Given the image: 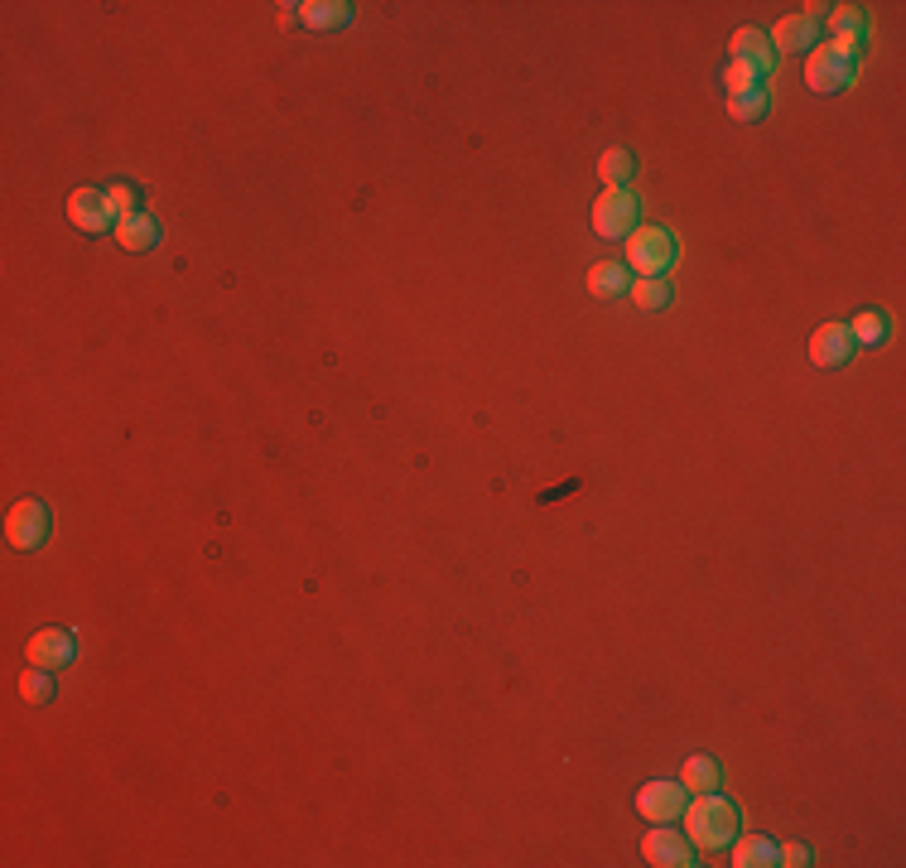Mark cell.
<instances>
[{
    "mask_svg": "<svg viewBox=\"0 0 906 868\" xmlns=\"http://www.w3.org/2000/svg\"><path fill=\"white\" fill-rule=\"evenodd\" d=\"M24 661L44 666V670H63L77 661V637L68 627H39V633L24 642Z\"/></svg>",
    "mask_w": 906,
    "mask_h": 868,
    "instance_id": "obj_7",
    "label": "cell"
},
{
    "mask_svg": "<svg viewBox=\"0 0 906 868\" xmlns=\"http://www.w3.org/2000/svg\"><path fill=\"white\" fill-rule=\"evenodd\" d=\"M728 49H733V63H747V68H757L761 77L777 68V49H771V39L761 34L757 24H743V30L728 39Z\"/></svg>",
    "mask_w": 906,
    "mask_h": 868,
    "instance_id": "obj_11",
    "label": "cell"
},
{
    "mask_svg": "<svg viewBox=\"0 0 906 868\" xmlns=\"http://www.w3.org/2000/svg\"><path fill=\"white\" fill-rule=\"evenodd\" d=\"M632 174H637V155H632V150H622V145L603 150V160H598L603 189H627V179H632Z\"/></svg>",
    "mask_w": 906,
    "mask_h": 868,
    "instance_id": "obj_18",
    "label": "cell"
},
{
    "mask_svg": "<svg viewBox=\"0 0 906 868\" xmlns=\"http://www.w3.org/2000/svg\"><path fill=\"white\" fill-rule=\"evenodd\" d=\"M680 821H685L690 845H700V849H728L733 839H738V830H743V811L733 806L724 792L694 796Z\"/></svg>",
    "mask_w": 906,
    "mask_h": 868,
    "instance_id": "obj_1",
    "label": "cell"
},
{
    "mask_svg": "<svg viewBox=\"0 0 906 868\" xmlns=\"http://www.w3.org/2000/svg\"><path fill=\"white\" fill-rule=\"evenodd\" d=\"M853 68H859V63L849 54H839L834 44H816L806 54V87L824 92V97H830V92H844V87H853Z\"/></svg>",
    "mask_w": 906,
    "mask_h": 868,
    "instance_id": "obj_3",
    "label": "cell"
},
{
    "mask_svg": "<svg viewBox=\"0 0 906 868\" xmlns=\"http://www.w3.org/2000/svg\"><path fill=\"white\" fill-rule=\"evenodd\" d=\"M627 295H632V305L647 309V314H651V309H665V305H671V280H661V275H637Z\"/></svg>",
    "mask_w": 906,
    "mask_h": 868,
    "instance_id": "obj_20",
    "label": "cell"
},
{
    "mask_svg": "<svg viewBox=\"0 0 906 868\" xmlns=\"http://www.w3.org/2000/svg\"><path fill=\"white\" fill-rule=\"evenodd\" d=\"M632 289V275H627L622 261H598L588 266V295L594 299H622Z\"/></svg>",
    "mask_w": 906,
    "mask_h": 868,
    "instance_id": "obj_14",
    "label": "cell"
},
{
    "mask_svg": "<svg viewBox=\"0 0 906 868\" xmlns=\"http://www.w3.org/2000/svg\"><path fill=\"white\" fill-rule=\"evenodd\" d=\"M777 859L786 868H810L816 864V854H810V845H786V849H777Z\"/></svg>",
    "mask_w": 906,
    "mask_h": 868,
    "instance_id": "obj_26",
    "label": "cell"
},
{
    "mask_svg": "<svg viewBox=\"0 0 906 868\" xmlns=\"http://www.w3.org/2000/svg\"><path fill=\"white\" fill-rule=\"evenodd\" d=\"M675 266V236L665 227H637L627 236V271L637 275H665Z\"/></svg>",
    "mask_w": 906,
    "mask_h": 868,
    "instance_id": "obj_2",
    "label": "cell"
},
{
    "mask_svg": "<svg viewBox=\"0 0 906 868\" xmlns=\"http://www.w3.org/2000/svg\"><path fill=\"white\" fill-rule=\"evenodd\" d=\"M348 20H352V6H338V0H305L299 6V24H309V30H338Z\"/></svg>",
    "mask_w": 906,
    "mask_h": 868,
    "instance_id": "obj_19",
    "label": "cell"
},
{
    "mask_svg": "<svg viewBox=\"0 0 906 868\" xmlns=\"http://www.w3.org/2000/svg\"><path fill=\"white\" fill-rule=\"evenodd\" d=\"M733 864L738 868H777L781 859H777V845H771L767 835H743L738 830V839H733Z\"/></svg>",
    "mask_w": 906,
    "mask_h": 868,
    "instance_id": "obj_16",
    "label": "cell"
},
{
    "mask_svg": "<svg viewBox=\"0 0 906 868\" xmlns=\"http://www.w3.org/2000/svg\"><path fill=\"white\" fill-rule=\"evenodd\" d=\"M771 112V92L757 87V92H743V97H728V116L733 121H761Z\"/></svg>",
    "mask_w": 906,
    "mask_h": 868,
    "instance_id": "obj_22",
    "label": "cell"
},
{
    "mask_svg": "<svg viewBox=\"0 0 906 868\" xmlns=\"http://www.w3.org/2000/svg\"><path fill=\"white\" fill-rule=\"evenodd\" d=\"M116 242H121L126 252H154V246H160V222L150 213H130L116 222Z\"/></svg>",
    "mask_w": 906,
    "mask_h": 868,
    "instance_id": "obj_15",
    "label": "cell"
},
{
    "mask_svg": "<svg viewBox=\"0 0 906 868\" xmlns=\"http://www.w3.org/2000/svg\"><path fill=\"white\" fill-rule=\"evenodd\" d=\"M111 203H116V213H121V218H130V213H146V208H140V193H136V183H111Z\"/></svg>",
    "mask_w": 906,
    "mask_h": 868,
    "instance_id": "obj_25",
    "label": "cell"
},
{
    "mask_svg": "<svg viewBox=\"0 0 906 868\" xmlns=\"http://www.w3.org/2000/svg\"><path fill=\"white\" fill-rule=\"evenodd\" d=\"M68 222L77 232H116V222H121V213H116V203H111V193L107 189H73L68 193Z\"/></svg>",
    "mask_w": 906,
    "mask_h": 868,
    "instance_id": "obj_5",
    "label": "cell"
},
{
    "mask_svg": "<svg viewBox=\"0 0 906 868\" xmlns=\"http://www.w3.org/2000/svg\"><path fill=\"white\" fill-rule=\"evenodd\" d=\"M641 854H647V864H655V868H690V864H700V859H694V849H690V835L671 830V825H655V830L641 839Z\"/></svg>",
    "mask_w": 906,
    "mask_h": 868,
    "instance_id": "obj_9",
    "label": "cell"
},
{
    "mask_svg": "<svg viewBox=\"0 0 906 868\" xmlns=\"http://www.w3.org/2000/svg\"><path fill=\"white\" fill-rule=\"evenodd\" d=\"M680 786H685L690 796H704V792H718L724 786V768H718L714 758H690L685 762V772H680Z\"/></svg>",
    "mask_w": 906,
    "mask_h": 868,
    "instance_id": "obj_17",
    "label": "cell"
},
{
    "mask_svg": "<svg viewBox=\"0 0 906 868\" xmlns=\"http://www.w3.org/2000/svg\"><path fill=\"white\" fill-rule=\"evenodd\" d=\"M685 801H690V792L680 782H647L637 792V811H641V821H651V825H671L685 815Z\"/></svg>",
    "mask_w": 906,
    "mask_h": 868,
    "instance_id": "obj_8",
    "label": "cell"
},
{
    "mask_svg": "<svg viewBox=\"0 0 906 868\" xmlns=\"http://www.w3.org/2000/svg\"><path fill=\"white\" fill-rule=\"evenodd\" d=\"M830 30H834L830 44L839 49V54H849L853 63H859V49H863V39H868V15H863V6L830 10Z\"/></svg>",
    "mask_w": 906,
    "mask_h": 868,
    "instance_id": "obj_12",
    "label": "cell"
},
{
    "mask_svg": "<svg viewBox=\"0 0 906 868\" xmlns=\"http://www.w3.org/2000/svg\"><path fill=\"white\" fill-rule=\"evenodd\" d=\"M767 77H761L757 68H747V63H728L724 68V87H728V97H743V92H757Z\"/></svg>",
    "mask_w": 906,
    "mask_h": 868,
    "instance_id": "obj_24",
    "label": "cell"
},
{
    "mask_svg": "<svg viewBox=\"0 0 906 868\" xmlns=\"http://www.w3.org/2000/svg\"><path fill=\"white\" fill-rule=\"evenodd\" d=\"M49 507L39 502V497H24V502L10 507V517H6V541L10 550H20V555H30V550H39L49 541Z\"/></svg>",
    "mask_w": 906,
    "mask_h": 868,
    "instance_id": "obj_4",
    "label": "cell"
},
{
    "mask_svg": "<svg viewBox=\"0 0 906 868\" xmlns=\"http://www.w3.org/2000/svg\"><path fill=\"white\" fill-rule=\"evenodd\" d=\"M54 676H58V670L24 666V676H20V700H24V705H49V700H54Z\"/></svg>",
    "mask_w": 906,
    "mask_h": 868,
    "instance_id": "obj_21",
    "label": "cell"
},
{
    "mask_svg": "<svg viewBox=\"0 0 906 868\" xmlns=\"http://www.w3.org/2000/svg\"><path fill=\"white\" fill-rule=\"evenodd\" d=\"M853 338H849V324H824L816 328V338H810V362L816 367H844L853 358Z\"/></svg>",
    "mask_w": 906,
    "mask_h": 868,
    "instance_id": "obj_13",
    "label": "cell"
},
{
    "mask_svg": "<svg viewBox=\"0 0 906 868\" xmlns=\"http://www.w3.org/2000/svg\"><path fill=\"white\" fill-rule=\"evenodd\" d=\"M849 338L853 343H868V348H877L887 338V314H877V309H863L859 319L849 324Z\"/></svg>",
    "mask_w": 906,
    "mask_h": 868,
    "instance_id": "obj_23",
    "label": "cell"
},
{
    "mask_svg": "<svg viewBox=\"0 0 906 868\" xmlns=\"http://www.w3.org/2000/svg\"><path fill=\"white\" fill-rule=\"evenodd\" d=\"M637 213L641 203L627 189H603V199L594 203V232L617 242V236H632L637 232Z\"/></svg>",
    "mask_w": 906,
    "mask_h": 868,
    "instance_id": "obj_6",
    "label": "cell"
},
{
    "mask_svg": "<svg viewBox=\"0 0 906 868\" xmlns=\"http://www.w3.org/2000/svg\"><path fill=\"white\" fill-rule=\"evenodd\" d=\"M767 39H771V49H777V59H781V54H800V49L810 54V49L820 44V20H810L806 10H800V15L777 20V30H771Z\"/></svg>",
    "mask_w": 906,
    "mask_h": 868,
    "instance_id": "obj_10",
    "label": "cell"
}]
</instances>
